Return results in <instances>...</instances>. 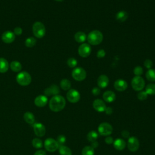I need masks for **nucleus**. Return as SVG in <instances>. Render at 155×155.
I'll list each match as a JSON object with an SVG mask.
<instances>
[{
    "mask_svg": "<svg viewBox=\"0 0 155 155\" xmlns=\"http://www.w3.org/2000/svg\"><path fill=\"white\" fill-rule=\"evenodd\" d=\"M66 102L65 98L61 95L53 96L49 101V107L54 112H59L65 107Z\"/></svg>",
    "mask_w": 155,
    "mask_h": 155,
    "instance_id": "nucleus-1",
    "label": "nucleus"
},
{
    "mask_svg": "<svg viewBox=\"0 0 155 155\" xmlns=\"http://www.w3.org/2000/svg\"><path fill=\"white\" fill-rule=\"evenodd\" d=\"M87 39L90 45H97L102 42L103 40V35L99 30H92L87 35Z\"/></svg>",
    "mask_w": 155,
    "mask_h": 155,
    "instance_id": "nucleus-2",
    "label": "nucleus"
},
{
    "mask_svg": "<svg viewBox=\"0 0 155 155\" xmlns=\"http://www.w3.org/2000/svg\"><path fill=\"white\" fill-rule=\"evenodd\" d=\"M32 31L35 37L38 38H42L45 36L46 30L43 23L39 21H36L33 25Z\"/></svg>",
    "mask_w": 155,
    "mask_h": 155,
    "instance_id": "nucleus-3",
    "label": "nucleus"
},
{
    "mask_svg": "<svg viewBox=\"0 0 155 155\" xmlns=\"http://www.w3.org/2000/svg\"><path fill=\"white\" fill-rule=\"evenodd\" d=\"M17 82L22 86L28 85L31 81V77L30 74L27 71H21L19 72L16 78Z\"/></svg>",
    "mask_w": 155,
    "mask_h": 155,
    "instance_id": "nucleus-4",
    "label": "nucleus"
},
{
    "mask_svg": "<svg viewBox=\"0 0 155 155\" xmlns=\"http://www.w3.org/2000/svg\"><path fill=\"white\" fill-rule=\"evenodd\" d=\"M131 87L135 91H142L145 87V82L141 76H135L131 82Z\"/></svg>",
    "mask_w": 155,
    "mask_h": 155,
    "instance_id": "nucleus-5",
    "label": "nucleus"
},
{
    "mask_svg": "<svg viewBox=\"0 0 155 155\" xmlns=\"http://www.w3.org/2000/svg\"><path fill=\"white\" fill-rule=\"evenodd\" d=\"M97 131L100 135L103 136H108L112 133L113 127L109 123L102 122L98 126Z\"/></svg>",
    "mask_w": 155,
    "mask_h": 155,
    "instance_id": "nucleus-6",
    "label": "nucleus"
},
{
    "mask_svg": "<svg viewBox=\"0 0 155 155\" xmlns=\"http://www.w3.org/2000/svg\"><path fill=\"white\" fill-rule=\"evenodd\" d=\"M72 78L77 81H84L87 76L86 71L82 67H76L71 72Z\"/></svg>",
    "mask_w": 155,
    "mask_h": 155,
    "instance_id": "nucleus-7",
    "label": "nucleus"
},
{
    "mask_svg": "<svg viewBox=\"0 0 155 155\" xmlns=\"http://www.w3.org/2000/svg\"><path fill=\"white\" fill-rule=\"evenodd\" d=\"M44 147L45 150L49 152H54L59 148V144L57 141L53 138H47L45 140Z\"/></svg>",
    "mask_w": 155,
    "mask_h": 155,
    "instance_id": "nucleus-8",
    "label": "nucleus"
},
{
    "mask_svg": "<svg viewBox=\"0 0 155 155\" xmlns=\"http://www.w3.org/2000/svg\"><path fill=\"white\" fill-rule=\"evenodd\" d=\"M80 98L79 92L75 89H70L67 93V99L71 103H77L80 100Z\"/></svg>",
    "mask_w": 155,
    "mask_h": 155,
    "instance_id": "nucleus-9",
    "label": "nucleus"
},
{
    "mask_svg": "<svg viewBox=\"0 0 155 155\" xmlns=\"http://www.w3.org/2000/svg\"><path fill=\"white\" fill-rule=\"evenodd\" d=\"M91 52V46L87 43H82L78 48V54L82 58L88 57Z\"/></svg>",
    "mask_w": 155,
    "mask_h": 155,
    "instance_id": "nucleus-10",
    "label": "nucleus"
},
{
    "mask_svg": "<svg viewBox=\"0 0 155 155\" xmlns=\"http://www.w3.org/2000/svg\"><path fill=\"white\" fill-rule=\"evenodd\" d=\"M127 147L128 150L131 152H136L139 148V140L134 136L130 137L128 140Z\"/></svg>",
    "mask_w": 155,
    "mask_h": 155,
    "instance_id": "nucleus-11",
    "label": "nucleus"
},
{
    "mask_svg": "<svg viewBox=\"0 0 155 155\" xmlns=\"http://www.w3.org/2000/svg\"><path fill=\"white\" fill-rule=\"evenodd\" d=\"M35 134L38 137H42L45 134V126L41 123H34L32 125Z\"/></svg>",
    "mask_w": 155,
    "mask_h": 155,
    "instance_id": "nucleus-12",
    "label": "nucleus"
},
{
    "mask_svg": "<svg viewBox=\"0 0 155 155\" xmlns=\"http://www.w3.org/2000/svg\"><path fill=\"white\" fill-rule=\"evenodd\" d=\"M1 39L4 42L10 44L15 41V35L13 32L11 31H5L2 33L1 36Z\"/></svg>",
    "mask_w": 155,
    "mask_h": 155,
    "instance_id": "nucleus-13",
    "label": "nucleus"
},
{
    "mask_svg": "<svg viewBox=\"0 0 155 155\" xmlns=\"http://www.w3.org/2000/svg\"><path fill=\"white\" fill-rule=\"evenodd\" d=\"M93 107L96 111L101 113L105 111L107 107L105 102L102 100L100 99H96L93 102Z\"/></svg>",
    "mask_w": 155,
    "mask_h": 155,
    "instance_id": "nucleus-14",
    "label": "nucleus"
},
{
    "mask_svg": "<svg viewBox=\"0 0 155 155\" xmlns=\"http://www.w3.org/2000/svg\"><path fill=\"white\" fill-rule=\"evenodd\" d=\"M114 87L116 90L119 91H124L127 88L128 84L125 80L119 79L114 82Z\"/></svg>",
    "mask_w": 155,
    "mask_h": 155,
    "instance_id": "nucleus-15",
    "label": "nucleus"
},
{
    "mask_svg": "<svg viewBox=\"0 0 155 155\" xmlns=\"http://www.w3.org/2000/svg\"><path fill=\"white\" fill-rule=\"evenodd\" d=\"M97 85L101 88H106L109 84V79L105 74H101L99 76L97 81Z\"/></svg>",
    "mask_w": 155,
    "mask_h": 155,
    "instance_id": "nucleus-16",
    "label": "nucleus"
},
{
    "mask_svg": "<svg viewBox=\"0 0 155 155\" xmlns=\"http://www.w3.org/2000/svg\"><path fill=\"white\" fill-rule=\"evenodd\" d=\"M35 104L38 107H44L48 102V98L45 95H39L35 99Z\"/></svg>",
    "mask_w": 155,
    "mask_h": 155,
    "instance_id": "nucleus-17",
    "label": "nucleus"
},
{
    "mask_svg": "<svg viewBox=\"0 0 155 155\" xmlns=\"http://www.w3.org/2000/svg\"><path fill=\"white\" fill-rule=\"evenodd\" d=\"M59 93V87L54 84L51 85L48 88H47L44 90V94L46 96H50L51 95H58Z\"/></svg>",
    "mask_w": 155,
    "mask_h": 155,
    "instance_id": "nucleus-18",
    "label": "nucleus"
},
{
    "mask_svg": "<svg viewBox=\"0 0 155 155\" xmlns=\"http://www.w3.org/2000/svg\"><path fill=\"white\" fill-rule=\"evenodd\" d=\"M102 97L104 101L108 103H111L114 101V100L116 99V94L113 91L108 90L104 93Z\"/></svg>",
    "mask_w": 155,
    "mask_h": 155,
    "instance_id": "nucleus-19",
    "label": "nucleus"
},
{
    "mask_svg": "<svg viewBox=\"0 0 155 155\" xmlns=\"http://www.w3.org/2000/svg\"><path fill=\"white\" fill-rule=\"evenodd\" d=\"M113 146L114 148L118 151H122L125 148L126 142L121 138H117L113 141Z\"/></svg>",
    "mask_w": 155,
    "mask_h": 155,
    "instance_id": "nucleus-20",
    "label": "nucleus"
},
{
    "mask_svg": "<svg viewBox=\"0 0 155 155\" xmlns=\"http://www.w3.org/2000/svg\"><path fill=\"white\" fill-rule=\"evenodd\" d=\"M9 67L10 65L7 59L4 58H0V73H4L7 72Z\"/></svg>",
    "mask_w": 155,
    "mask_h": 155,
    "instance_id": "nucleus-21",
    "label": "nucleus"
},
{
    "mask_svg": "<svg viewBox=\"0 0 155 155\" xmlns=\"http://www.w3.org/2000/svg\"><path fill=\"white\" fill-rule=\"evenodd\" d=\"M86 34L81 31H78L74 35V39L78 43H84L85 40L87 39Z\"/></svg>",
    "mask_w": 155,
    "mask_h": 155,
    "instance_id": "nucleus-22",
    "label": "nucleus"
},
{
    "mask_svg": "<svg viewBox=\"0 0 155 155\" xmlns=\"http://www.w3.org/2000/svg\"><path fill=\"white\" fill-rule=\"evenodd\" d=\"M128 17V14L126 11L121 10L118 12L116 15V19L117 21L122 22H125Z\"/></svg>",
    "mask_w": 155,
    "mask_h": 155,
    "instance_id": "nucleus-23",
    "label": "nucleus"
},
{
    "mask_svg": "<svg viewBox=\"0 0 155 155\" xmlns=\"http://www.w3.org/2000/svg\"><path fill=\"white\" fill-rule=\"evenodd\" d=\"M24 120L28 124L33 125L35 123V118L34 114L29 111H27L24 113Z\"/></svg>",
    "mask_w": 155,
    "mask_h": 155,
    "instance_id": "nucleus-24",
    "label": "nucleus"
},
{
    "mask_svg": "<svg viewBox=\"0 0 155 155\" xmlns=\"http://www.w3.org/2000/svg\"><path fill=\"white\" fill-rule=\"evenodd\" d=\"M11 70L14 72H19L22 69L21 64L17 61H13L10 64Z\"/></svg>",
    "mask_w": 155,
    "mask_h": 155,
    "instance_id": "nucleus-25",
    "label": "nucleus"
},
{
    "mask_svg": "<svg viewBox=\"0 0 155 155\" xmlns=\"http://www.w3.org/2000/svg\"><path fill=\"white\" fill-rule=\"evenodd\" d=\"M58 150L60 155H72L71 149L65 145H59Z\"/></svg>",
    "mask_w": 155,
    "mask_h": 155,
    "instance_id": "nucleus-26",
    "label": "nucleus"
},
{
    "mask_svg": "<svg viewBox=\"0 0 155 155\" xmlns=\"http://www.w3.org/2000/svg\"><path fill=\"white\" fill-rule=\"evenodd\" d=\"M60 86L64 90H69L71 87V82L67 79H63L60 82Z\"/></svg>",
    "mask_w": 155,
    "mask_h": 155,
    "instance_id": "nucleus-27",
    "label": "nucleus"
},
{
    "mask_svg": "<svg viewBox=\"0 0 155 155\" xmlns=\"http://www.w3.org/2000/svg\"><path fill=\"white\" fill-rule=\"evenodd\" d=\"M97 137H98V133L94 130H91V131L88 132L87 136V140L91 142L96 141Z\"/></svg>",
    "mask_w": 155,
    "mask_h": 155,
    "instance_id": "nucleus-28",
    "label": "nucleus"
},
{
    "mask_svg": "<svg viewBox=\"0 0 155 155\" xmlns=\"http://www.w3.org/2000/svg\"><path fill=\"white\" fill-rule=\"evenodd\" d=\"M145 76L148 81L155 82V69H148L146 73Z\"/></svg>",
    "mask_w": 155,
    "mask_h": 155,
    "instance_id": "nucleus-29",
    "label": "nucleus"
},
{
    "mask_svg": "<svg viewBox=\"0 0 155 155\" xmlns=\"http://www.w3.org/2000/svg\"><path fill=\"white\" fill-rule=\"evenodd\" d=\"M82 155H94V148L91 146H85L82 150Z\"/></svg>",
    "mask_w": 155,
    "mask_h": 155,
    "instance_id": "nucleus-30",
    "label": "nucleus"
},
{
    "mask_svg": "<svg viewBox=\"0 0 155 155\" xmlns=\"http://www.w3.org/2000/svg\"><path fill=\"white\" fill-rule=\"evenodd\" d=\"M145 92L148 95L155 94V84H149L145 87Z\"/></svg>",
    "mask_w": 155,
    "mask_h": 155,
    "instance_id": "nucleus-31",
    "label": "nucleus"
},
{
    "mask_svg": "<svg viewBox=\"0 0 155 155\" xmlns=\"http://www.w3.org/2000/svg\"><path fill=\"white\" fill-rule=\"evenodd\" d=\"M36 40L33 37H29L25 41V44L27 47H33L36 45Z\"/></svg>",
    "mask_w": 155,
    "mask_h": 155,
    "instance_id": "nucleus-32",
    "label": "nucleus"
},
{
    "mask_svg": "<svg viewBox=\"0 0 155 155\" xmlns=\"http://www.w3.org/2000/svg\"><path fill=\"white\" fill-rule=\"evenodd\" d=\"M32 145L36 148H41L43 147V142L40 139L35 138L32 140Z\"/></svg>",
    "mask_w": 155,
    "mask_h": 155,
    "instance_id": "nucleus-33",
    "label": "nucleus"
},
{
    "mask_svg": "<svg viewBox=\"0 0 155 155\" xmlns=\"http://www.w3.org/2000/svg\"><path fill=\"white\" fill-rule=\"evenodd\" d=\"M67 64L69 67L74 68L78 65V61L75 58H70L68 59V60L67 61Z\"/></svg>",
    "mask_w": 155,
    "mask_h": 155,
    "instance_id": "nucleus-34",
    "label": "nucleus"
},
{
    "mask_svg": "<svg viewBox=\"0 0 155 155\" xmlns=\"http://www.w3.org/2000/svg\"><path fill=\"white\" fill-rule=\"evenodd\" d=\"M134 74L137 76H140L143 73V68L140 66H136L133 70Z\"/></svg>",
    "mask_w": 155,
    "mask_h": 155,
    "instance_id": "nucleus-35",
    "label": "nucleus"
},
{
    "mask_svg": "<svg viewBox=\"0 0 155 155\" xmlns=\"http://www.w3.org/2000/svg\"><path fill=\"white\" fill-rule=\"evenodd\" d=\"M147 97L148 94L145 91H140V92L137 94V98L140 101H144L147 98Z\"/></svg>",
    "mask_w": 155,
    "mask_h": 155,
    "instance_id": "nucleus-36",
    "label": "nucleus"
},
{
    "mask_svg": "<svg viewBox=\"0 0 155 155\" xmlns=\"http://www.w3.org/2000/svg\"><path fill=\"white\" fill-rule=\"evenodd\" d=\"M56 141L58 143L59 145H63L66 142V137L64 135H59L57 137Z\"/></svg>",
    "mask_w": 155,
    "mask_h": 155,
    "instance_id": "nucleus-37",
    "label": "nucleus"
},
{
    "mask_svg": "<svg viewBox=\"0 0 155 155\" xmlns=\"http://www.w3.org/2000/svg\"><path fill=\"white\" fill-rule=\"evenodd\" d=\"M144 66L147 68V69H151L152 66H153V62L151 60L147 59L144 61Z\"/></svg>",
    "mask_w": 155,
    "mask_h": 155,
    "instance_id": "nucleus-38",
    "label": "nucleus"
},
{
    "mask_svg": "<svg viewBox=\"0 0 155 155\" xmlns=\"http://www.w3.org/2000/svg\"><path fill=\"white\" fill-rule=\"evenodd\" d=\"M105 54H106L105 51V50H103V49H100V50H99L97 51V54H96L97 57L98 58H104V57L105 56Z\"/></svg>",
    "mask_w": 155,
    "mask_h": 155,
    "instance_id": "nucleus-39",
    "label": "nucleus"
},
{
    "mask_svg": "<svg viewBox=\"0 0 155 155\" xmlns=\"http://www.w3.org/2000/svg\"><path fill=\"white\" fill-rule=\"evenodd\" d=\"M13 33L16 35H21L22 33V29L20 27H16L14 28Z\"/></svg>",
    "mask_w": 155,
    "mask_h": 155,
    "instance_id": "nucleus-40",
    "label": "nucleus"
},
{
    "mask_svg": "<svg viewBox=\"0 0 155 155\" xmlns=\"http://www.w3.org/2000/svg\"><path fill=\"white\" fill-rule=\"evenodd\" d=\"M91 93H92V94L93 95L97 96V95H99L100 94L101 90H100L99 88H98V87H94L92 89V90H91Z\"/></svg>",
    "mask_w": 155,
    "mask_h": 155,
    "instance_id": "nucleus-41",
    "label": "nucleus"
},
{
    "mask_svg": "<svg viewBox=\"0 0 155 155\" xmlns=\"http://www.w3.org/2000/svg\"><path fill=\"white\" fill-rule=\"evenodd\" d=\"M113 141H114V140H113V137L110 136H107V137L105 139V142L107 144H111V143H113Z\"/></svg>",
    "mask_w": 155,
    "mask_h": 155,
    "instance_id": "nucleus-42",
    "label": "nucleus"
},
{
    "mask_svg": "<svg viewBox=\"0 0 155 155\" xmlns=\"http://www.w3.org/2000/svg\"><path fill=\"white\" fill-rule=\"evenodd\" d=\"M121 134L123 137H125V138H128L129 137V136H130V133L127 130H123L122 132H121Z\"/></svg>",
    "mask_w": 155,
    "mask_h": 155,
    "instance_id": "nucleus-43",
    "label": "nucleus"
},
{
    "mask_svg": "<svg viewBox=\"0 0 155 155\" xmlns=\"http://www.w3.org/2000/svg\"><path fill=\"white\" fill-rule=\"evenodd\" d=\"M34 155H47V154L44 150H38L35 153Z\"/></svg>",
    "mask_w": 155,
    "mask_h": 155,
    "instance_id": "nucleus-44",
    "label": "nucleus"
},
{
    "mask_svg": "<svg viewBox=\"0 0 155 155\" xmlns=\"http://www.w3.org/2000/svg\"><path fill=\"white\" fill-rule=\"evenodd\" d=\"M105 112L106 114H111L113 112V109L111 107H106L105 110Z\"/></svg>",
    "mask_w": 155,
    "mask_h": 155,
    "instance_id": "nucleus-45",
    "label": "nucleus"
},
{
    "mask_svg": "<svg viewBox=\"0 0 155 155\" xmlns=\"http://www.w3.org/2000/svg\"><path fill=\"white\" fill-rule=\"evenodd\" d=\"M91 147L93 148H96V147H97V146H98V143H97V141H94V142H91Z\"/></svg>",
    "mask_w": 155,
    "mask_h": 155,
    "instance_id": "nucleus-46",
    "label": "nucleus"
},
{
    "mask_svg": "<svg viewBox=\"0 0 155 155\" xmlns=\"http://www.w3.org/2000/svg\"><path fill=\"white\" fill-rule=\"evenodd\" d=\"M55 1H58V2H61V1H64V0H55Z\"/></svg>",
    "mask_w": 155,
    "mask_h": 155,
    "instance_id": "nucleus-47",
    "label": "nucleus"
}]
</instances>
